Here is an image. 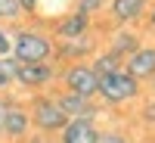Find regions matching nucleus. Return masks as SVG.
<instances>
[{"instance_id":"6ab92c4d","label":"nucleus","mask_w":155,"mask_h":143,"mask_svg":"<svg viewBox=\"0 0 155 143\" xmlns=\"http://www.w3.org/2000/svg\"><path fill=\"white\" fill-rule=\"evenodd\" d=\"M96 143H127V140H124L121 134H102V137H99Z\"/></svg>"},{"instance_id":"6e6552de","label":"nucleus","mask_w":155,"mask_h":143,"mask_svg":"<svg viewBox=\"0 0 155 143\" xmlns=\"http://www.w3.org/2000/svg\"><path fill=\"white\" fill-rule=\"evenodd\" d=\"M59 106L62 112L68 115V118H93V106L87 103V97H78V94H68V97H62L59 100Z\"/></svg>"},{"instance_id":"2eb2a0df","label":"nucleus","mask_w":155,"mask_h":143,"mask_svg":"<svg viewBox=\"0 0 155 143\" xmlns=\"http://www.w3.org/2000/svg\"><path fill=\"white\" fill-rule=\"evenodd\" d=\"M16 66H19L16 59L0 56V87H9L12 81H16Z\"/></svg>"},{"instance_id":"4be33fe9","label":"nucleus","mask_w":155,"mask_h":143,"mask_svg":"<svg viewBox=\"0 0 155 143\" xmlns=\"http://www.w3.org/2000/svg\"><path fill=\"white\" fill-rule=\"evenodd\" d=\"M146 118H149V121L155 118V106H146Z\"/></svg>"},{"instance_id":"ddd939ff","label":"nucleus","mask_w":155,"mask_h":143,"mask_svg":"<svg viewBox=\"0 0 155 143\" xmlns=\"http://www.w3.org/2000/svg\"><path fill=\"white\" fill-rule=\"evenodd\" d=\"M90 50H93V41H90V37H84V41H78V37H65V44H62L59 53H62V56H84V53H90Z\"/></svg>"},{"instance_id":"9b49d317","label":"nucleus","mask_w":155,"mask_h":143,"mask_svg":"<svg viewBox=\"0 0 155 143\" xmlns=\"http://www.w3.org/2000/svg\"><path fill=\"white\" fill-rule=\"evenodd\" d=\"M143 0H112V12H115V19H121V22H127V19H137L140 12H143Z\"/></svg>"},{"instance_id":"39448f33","label":"nucleus","mask_w":155,"mask_h":143,"mask_svg":"<svg viewBox=\"0 0 155 143\" xmlns=\"http://www.w3.org/2000/svg\"><path fill=\"white\" fill-rule=\"evenodd\" d=\"M65 84L71 87V94H78V97H93L99 78L93 75V69H87V66H71L65 72Z\"/></svg>"},{"instance_id":"5701e85b","label":"nucleus","mask_w":155,"mask_h":143,"mask_svg":"<svg viewBox=\"0 0 155 143\" xmlns=\"http://www.w3.org/2000/svg\"><path fill=\"white\" fill-rule=\"evenodd\" d=\"M152 25H155V12H152Z\"/></svg>"},{"instance_id":"0eeeda50","label":"nucleus","mask_w":155,"mask_h":143,"mask_svg":"<svg viewBox=\"0 0 155 143\" xmlns=\"http://www.w3.org/2000/svg\"><path fill=\"white\" fill-rule=\"evenodd\" d=\"M127 72L134 78H152L155 75V50H134L127 59Z\"/></svg>"},{"instance_id":"f03ea898","label":"nucleus","mask_w":155,"mask_h":143,"mask_svg":"<svg viewBox=\"0 0 155 143\" xmlns=\"http://www.w3.org/2000/svg\"><path fill=\"white\" fill-rule=\"evenodd\" d=\"M137 78L130 72H112V75H102L99 78V84H96V94H102V100H109V103H121V100H130L137 97Z\"/></svg>"},{"instance_id":"1a4fd4ad","label":"nucleus","mask_w":155,"mask_h":143,"mask_svg":"<svg viewBox=\"0 0 155 143\" xmlns=\"http://www.w3.org/2000/svg\"><path fill=\"white\" fill-rule=\"evenodd\" d=\"M87 22H90V16L78 9V12H71L68 19H62V22H59V28H56V31H59L62 41H65V37H81V34L87 31Z\"/></svg>"},{"instance_id":"dca6fc26","label":"nucleus","mask_w":155,"mask_h":143,"mask_svg":"<svg viewBox=\"0 0 155 143\" xmlns=\"http://www.w3.org/2000/svg\"><path fill=\"white\" fill-rule=\"evenodd\" d=\"M19 16H22L19 0H0V19H19Z\"/></svg>"},{"instance_id":"a211bd4d","label":"nucleus","mask_w":155,"mask_h":143,"mask_svg":"<svg viewBox=\"0 0 155 143\" xmlns=\"http://www.w3.org/2000/svg\"><path fill=\"white\" fill-rule=\"evenodd\" d=\"M102 3H106V0H81V12H87V16H90V12L99 9Z\"/></svg>"},{"instance_id":"412c9836","label":"nucleus","mask_w":155,"mask_h":143,"mask_svg":"<svg viewBox=\"0 0 155 143\" xmlns=\"http://www.w3.org/2000/svg\"><path fill=\"white\" fill-rule=\"evenodd\" d=\"M19 6H22V12H31L37 6V0H19Z\"/></svg>"},{"instance_id":"f8f14e48","label":"nucleus","mask_w":155,"mask_h":143,"mask_svg":"<svg viewBox=\"0 0 155 143\" xmlns=\"http://www.w3.org/2000/svg\"><path fill=\"white\" fill-rule=\"evenodd\" d=\"M134 50H140V37L130 34V31H118L115 34V41H112V53L115 56H130Z\"/></svg>"},{"instance_id":"f3484780","label":"nucleus","mask_w":155,"mask_h":143,"mask_svg":"<svg viewBox=\"0 0 155 143\" xmlns=\"http://www.w3.org/2000/svg\"><path fill=\"white\" fill-rule=\"evenodd\" d=\"M9 106H12V100L0 97V134H3V124H6V112H9Z\"/></svg>"},{"instance_id":"aec40b11","label":"nucleus","mask_w":155,"mask_h":143,"mask_svg":"<svg viewBox=\"0 0 155 143\" xmlns=\"http://www.w3.org/2000/svg\"><path fill=\"white\" fill-rule=\"evenodd\" d=\"M9 47H12V44H9V37L0 31V56H6V53H9Z\"/></svg>"},{"instance_id":"f257e3e1","label":"nucleus","mask_w":155,"mask_h":143,"mask_svg":"<svg viewBox=\"0 0 155 143\" xmlns=\"http://www.w3.org/2000/svg\"><path fill=\"white\" fill-rule=\"evenodd\" d=\"M9 50H12V59L16 62H44L53 53V44L37 31H19Z\"/></svg>"},{"instance_id":"423d86ee","label":"nucleus","mask_w":155,"mask_h":143,"mask_svg":"<svg viewBox=\"0 0 155 143\" xmlns=\"http://www.w3.org/2000/svg\"><path fill=\"white\" fill-rule=\"evenodd\" d=\"M99 134L90 124V118H71L62 128V143H96Z\"/></svg>"},{"instance_id":"20e7f679","label":"nucleus","mask_w":155,"mask_h":143,"mask_svg":"<svg viewBox=\"0 0 155 143\" xmlns=\"http://www.w3.org/2000/svg\"><path fill=\"white\" fill-rule=\"evenodd\" d=\"M16 81L25 87H41L47 81H53V66L44 59V62H19L16 66Z\"/></svg>"},{"instance_id":"4468645a","label":"nucleus","mask_w":155,"mask_h":143,"mask_svg":"<svg viewBox=\"0 0 155 143\" xmlns=\"http://www.w3.org/2000/svg\"><path fill=\"white\" fill-rule=\"evenodd\" d=\"M118 69H121V56L106 53V56H99V59H96L93 75H96V78H102V75H112V72H118Z\"/></svg>"},{"instance_id":"7ed1b4c3","label":"nucleus","mask_w":155,"mask_h":143,"mask_svg":"<svg viewBox=\"0 0 155 143\" xmlns=\"http://www.w3.org/2000/svg\"><path fill=\"white\" fill-rule=\"evenodd\" d=\"M31 118H34V124L41 128V131H62L65 121H68V115L62 112L59 100H37Z\"/></svg>"},{"instance_id":"9d476101","label":"nucleus","mask_w":155,"mask_h":143,"mask_svg":"<svg viewBox=\"0 0 155 143\" xmlns=\"http://www.w3.org/2000/svg\"><path fill=\"white\" fill-rule=\"evenodd\" d=\"M25 128H28V112H25V109H19L16 103H12V106H9V112H6L3 134H6V137H22V134H25Z\"/></svg>"}]
</instances>
